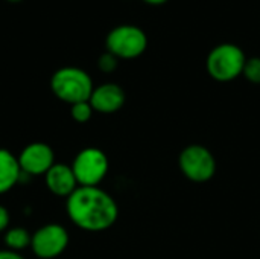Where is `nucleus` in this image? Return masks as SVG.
Instances as JSON below:
<instances>
[{
    "instance_id": "1",
    "label": "nucleus",
    "mask_w": 260,
    "mask_h": 259,
    "mask_svg": "<svg viewBox=\"0 0 260 259\" xmlns=\"http://www.w3.org/2000/svg\"><path fill=\"white\" fill-rule=\"evenodd\" d=\"M66 212L75 226L87 232H104L119 217L116 200L99 186H78L66 198Z\"/></svg>"
},
{
    "instance_id": "2",
    "label": "nucleus",
    "mask_w": 260,
    "mask_h": 259,
    "mask_svg": "<svg viewBox=\"0 0 260 259\" xmlns=\"http://www.w3.org/2000/svg\"><path fill=\"white\" fill-rule=\"evenodd\" d=\"M50 89L59 101L73 105L90 101L94 85L91 76L84 69L67 66L58 69L52 75Z\"/></svg>"
},
{
    "instance_id": "3",
    "label": "nucleus",
    "mask_w": 260,
    "mask_h": 259,
    "mask_svg": "<svg viewBox=\"0 0 260 259\" xmlns=\"http://www.w3.org/2000/svg\"><path fill=\"white\" fill-rule=\"evenodd\" d=\"M247 63L245 52L235 43H221L215 46L206 58L209 76L218 82H230L239 78Z\"/></svg>"
},
{
    "instance_id": "4",
    "label": "nucleus",
    "mask_w": 260,
    "mask_h": 259,
    "mask_svg": "<svg viewBox=\"0 0 260 259\" xmlns=\"http://www.w3.org/2000/svg\"><path fill=\"white\" fill-rule=\"evenodd\" d=\"M105 47L119 60H136L148 49V35L136 24H119L108 32Z\"/></svg>"
},
{
    "instance_id": "5",
    "label": "nucleus",
    "mask_w": 260,
    "mask_h": 259,
    "mask_svg": "<svg viewBox=\"0 0 260 259\" xmlns=\"http://www.w3.org/2000/svg\"><path fill=\"white\" fill-rule=\"evenodd\" d=\"M181 174L195 183H206L216 174V159L209 148L200 143H192L183 148L178 156Z\"/></svg>"
},
{
    "instance_id": "6",
    "label": "nucleus",
    "mask_w": 260,
    "mask_h": 259,
    "mask_svg": "<svg viewBox=\"0 0 260 259\" xmlns=\"http://www.w3.org/2000/svg\"><path fill=\"white\" fill-rule=\"evenodd\" d=\"M70 166L79 186H99L108 174L110 162L102 150L88 147L76 154Z\"/></svg>"
},
{
    "instance_id": "7",
    "label": "nucleus",
    "mask_w": 260,
    "mask_h": 259,
    "mask_svg": "<svg viewBox=\"0 0 260 259\" xmlns=\"http://www.w3.org/2000/svg\"><path fill=\"white\" fill-rule=\"evenodd\" d=\"M70 237L61 224H44L32 234L30 250L40 259L58 258L69 246Z\"/></svg>"
},
{
    "instance_id": "8",
    "label": "nucleus",
    "mask_w": 260,
    "mask_h": 259,
    "mask_svg": "<svg viewBox=\"0 0 260 259\" xmlns=\"http://www.w3.org/2000/svg\"><path fill=\"white\" fill-rule=\"evenodd\" d=\"M17 159L21 172L27 177L44 176L56 163L52 147L44 142H32L26 145Z\"/></svg>"
},
{
    "instance_id": "9",
    "label": "nucleus",
    "mask_w": 260,
    "mask_h": 259,
    "mask_svg": "<svg viewBox=\"0 0 260 259\" xmlns=\"http://www.w3.org/2000/svg\"><path fill=\"white\" fill-rule=\"evenodd\" d=\"M126 101L125 90L114 82H105L93 89L90 96V104L94 111L101 114H113L119 111Z\"/></svg>"
},
{
    "instance_id": "10",
    "label": "nucleus",
    "mask_w": 260,
    "mask_h": 259,
    "mask_svg": "<svg viewBox=\"0 0 260 259\" xmlns=\"http://www.w3.org/2000/svg\"><path fill=\"white\" fill-rule=\"evenodd\" d=\"M44 182L47 189L56 197H69L78 189V182L70 165L55 163L46 174Z\"/></svg>"
},
{
    "instance_id": "11",
    "label": "nucleus",
    "mask_w": 260,
    "mask_h": 259,
    "mask_svg": "<svg viewBox=\"0 0 260 259\" xmlns=\"http://www.w3.org/2000/svg\"><path fill=\"white\" fill-rule=\"evenodd\" d=\"M20 180L21 168L18 159L6 148H0V194L9 192Z\"/></svg>"
},
{
    "instance_id": "12",
    "label": "nucleus",
    "mask_w": 260,
    "mask_h": 259,
    "mask_svg": "<svg viewBox=\"0 0 260 259\" xmlns=\"http://www.w3.org/2000/svg\"><path fill=\"white\" fill-rule=\"evenodd\" d=\"M30 241H32V234H29V231H26L24 227H11L5 232L3 237V243L6 249L17 253L30 247Z\"/></svg>"
},
{
    "instance_id": "13",
    "label": "nucleus",
    "mask_w": 260,
    "mask_h": 259,
    "mask_svg": "<svg viewBox=\"0 0 260 259\" xmlns=\"http://www.w3.org/2000/svg\"><path fill=\"white\" fill-rule=\"evenodd\" d=\"M93 113H94V110H93V107H91V104L88 101L70 105V116L78 124H87L91 119Z\"/></svg>"
},
{
    "instance_id": "14",
    "label": "nucleus",
    "mask_w": 260,
    "mask_h": 259,
    "mask_svg": "<svg viewBox=\"0 0 260 259\" xmlns=\"http://www.w3.org/2000/svg\"><path fill=\"white\" fill-rule=\"evenodd\" d=\"M242 76H245V79L251 84H260V56L247 58Z\"/></svg>"
},
{
    "instance_id": "15",
    "label": "nucleus",
    "mask_w": 260,
    "mask_h": 259,
    "mask_svg": "<svg viewBox=\"0 0 260 259\" xmlns=\"http://www.w3.org/2000/svg\"><path fill=\"white\" fill-rule=\"evenodd\" d=\"M119 66V58L114 56L113 53H110L108 50H105L99 58H98V67L101 72L104 73H113Z\"/></svg>"
},
{
    "instance_id": "16",
    "label": "nucleus",
    "mask_w": 260,
    "mask_h": 259,
    "mask_svg": "<svg viewBox=\"0 0 260 259\" xmlns=\"http://www.w3.org/2000/svg\"><path fill=\"white\" fill-rule=\"evenodd\" d=\"M9 221H11V215L8 209L3 205H0V234L9 229Z\"/></svg>"
},
{
    "instance_id": "17",
    "label": "nucleus",
    "mask_w": 260,
    "mask_h": 259,
    "mask_svg": "<svg viewBox=\"0 0 260 259\" xmlns=\"http://www.w3.org/2000/svg\"><path fill=\"white\" fill-rule=\"evenodd\" d=\"M0 259H24L20 253H17V252H12V250H8V249H5V250H0Z\"/></svg>"
},
{
    "instance_id": "18",
    "label": "nucleus",
    "mask_w": 260,
    "mask_h": 259,
    "mask_svg": "<svg viewBox=\"0 0 260 259\" xmlns=\"http://www.w3.org/2000/svg\"><path fill=\"white\" fill-rule=\"evenodd\" d=\"M142 2H145L148 5H152V6H158V5H165L168 0H142Z\"/></svg>"
},
{
    "instance_id": "19",
    "label": "nucleus",
    "mask_w": 260,
    "mask_h": 259,
    "mask_svg": "<svg viewBox=\"0 0 260 259\" xmlns=\"http://www.w3.org/2000/svg\"><path fill=\"white\" fill-rule=\"evenodd\" d=\"M8 2H11V3H18V2H21V0H8Z\"/></svg>"
}]
</instances>
